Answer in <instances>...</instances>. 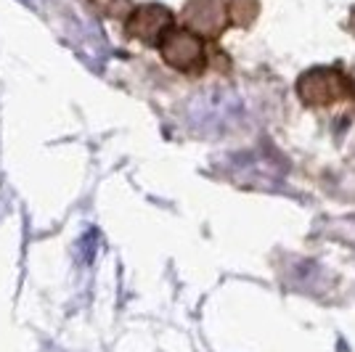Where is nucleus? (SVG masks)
Segmentation results:
<instances>
[{"label": "nucleus", "instance_id": "4", "mask_svg": "<svg viewBox=\"0 0 355 352\" xmlns=\"http://www.w3.org/2000/svg\"><path fill=\"white\" fill-rule=\"evenodd\" d=\"M186 27L199 37V35H218L225 27V8L220 0H191L186 6Z\"/></svg>", "mask_w": 355, "mask_h": 352}, {"label": "nucleus", "instance_id": "3", "mask_svg": "<svg viewBox=\"0 0 355 352\" xmlns=\"http://www.w3.org/2000/svg\"><path fill=\"white\" fill-rule=\"evenodd\" d=\"M345 82L347 80L334 69H315L300 80V96L315 106H324L345 96Z\"/></svg>", "mask_w": 355, "mask_h": 352}, {"label": "nucleus", "instance_id": "1", "mask_svg": "<svg viewBox=\"0 0 355 352\" xmlns=\"http://www.w3.org/2000/svg\"><path fill=\"white\" fill-rule=\"evenodd\" d=\"M159 51H162L164 61L170 67H175L180 72H196L202 69V61H205V51H202V43L199 37L189 30H173L167 32L159 43Z\"/></svg>", "mask_w": 355, "mask_h": 352}, {"label": "nucleus", "instance_id": "2", "mask_svg": "<svg viewBox=\"0 0 355 352\" xmlns=\"http://www.w3.org/2000/svg\"><path fill=\"white\" fill-rule=\"evenodd\" d=\"M170 30H173V14L157 3L138 6L128 19V35L148 45H159Z\"/></svg>", "mask_w": 355, "mask_h": 352}]
</instances>
